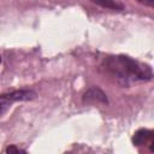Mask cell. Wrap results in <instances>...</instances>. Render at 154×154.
Segmentation results:
<instances>
[{"instance_id": "cell-3", "label": "cell", "mask_w": 154, "mask_h": 154, "mask_svg": "<svg viewBox=\"0 0 154 154\" xmlns=\"http://www.w3.org/2000/svg\"><path fill=\"white\" fill-rule=\"evenodd\" d=\"M132 143L137 147H149L150 152H154V132L149 129H138L132 136Z\"/></svg>"}, {"instance_id": "cell-1", "label": "cell", "mask_w": 154, "mask_h": 154, "mask_svg": "<svg viewBox=\"0 0 154 154\" xmlns=\"http://www.w3.org/2000/svg\"><path fill=\"white\" fill-rule=\"evenodd\" d=\"M101 70L123 85L135 82H148L153 78V71L148 64L124 54L106 57L101 63Z\"/></svg>"}, {"instance_id": "cell-7", "label": "cell", "mask_w": 154, "mask_h": 154, "mask_svg": "<svg viewBox=\"0 0 154 154\" xmlns=\"http://www.w3.org/2000/svg\"><path fill=\"white\" fill-rule=\"evenodd\" d=\"M137 1L146 6H149V7H153V2H154V0H137Z\"/></svg>"}, {"instance_id": "cell-4", "label": "cell", "mask_w": 154, "mask_h": 154, "mask_svg": "<svg viewBox=\"0 0 154 154\" xmlns=\"http://www.w3.org/2000/svg\"><path fill=\"white\" fill-rule=\"evenodd\" d=\"M83 102H85V103H107L108 100H107L106 94L101 89L93 87L84 93Z\"/></svg>"}, {"instance_id": "cell-2", "label": "cell", "mask_w": 154, "mask_h": 154, "mask_svg": "<svg viewBox=\"0 0 154 154\" xmlns=\"http://www.w3.org/2000/svg\"><path fill=\"white\" fill-rule=\"evenodd\" d=\"M36 97V93L31 89H19L0 94V117L4 116L10 107L17 101H29Z\"/></svg>"}, {"instance_id": "cell-5", "label": "cell", "mask_w": 154, "mask_h": 154, "mask_svg": "<svg viewBox=\"0 0 154 154\" xmlns=\"http://www.w3.org/2000/svg\"><path fill=\"white\" fill-rule=\"evenodd\" d=\"M93 2L102 6V7H106V8H109V10H113V11H122L124 8V6L116 1V0H91Z\"/></svg>"}, {"instance_id": "cell-8", "label": "cell", "mask_w": 154, "mask_h": 154, "mask_svg": "<svg viewBox=\"0 0 154 154\" xmlns=\"http://www.w3.org/2000/svg\"><path fill=\"white\" fill-rule=\"evenodd\" d=\"M0 64H1V54H0Z\"/></svg>"}, {"instance_id": "cell-6", "label": "cell", "mask_w": 154, "mask_h": 154, "mask_svg": "<svg viewBox=\"0 0 154 154\" xmlns=\"http://www.w3.org/2000/svg\"><path fill=\"white\" fill-rule=\"evenodd\" d=\"M6 152L7 153H12V152H24V149H22V148H19V147H14V146H10V147H7L6 148Z\"/></svg>"}]
</instances>
